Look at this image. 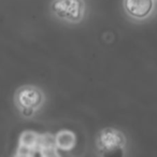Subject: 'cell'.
Segmentation results:
<instances>
[{
	"mask_svg": "<svg viewBox=\"0 0 157 157\" xmlns=\"http://www.w3.org/2000/svg\"><path fill=\"white\" fill-rule=\"evenodd\" d=\"M126 12L135 18H145L151 14L154 7L153 0H125L124 2Z\"/></svg>",
	"mask_w": 157,
	"mask_h": 157,
	"instance_id": "277c9868",
	"label": "cell"
},
{
	"mask_svg": "<svg viewBox=\"0 0 157 157\" xmlns=\"http://www.w3.org/2000/svg\"><path fill=\"white\" fill-rule=\"evenodd\" d=\"M75 136L70 130H60L55 136V146L57 150L70 151L75 145Z\"/></svg>",
	"mask_w": 157,
	"mask_h": 157,
	"instance_id": "8992f818",
	"label": "cell"
},
{
	"mask_svg": "<svg viewBox=\"0 0 157 157\" xmlns=\"http://www.w3.org/2000/svg\"><path fill=\"white\" fill-rule=\"evenodd\" d=\"M15 101L21 114L25 117H30L42 105L43 94L35 86H24L17 90Z\"/></svg>",
	"mask_w": 157,
	"mask_h": 157,
	"instance_id": "6da1fadb",
	"label": "cell"
},
{
	"mask_svg": "<svg viewBox=\"0 0 157 157\" xmlns=\"http://www.w3.org/2000/svg\"><path fill=\"white\" fill-rule=\"evenodd\" d=\"M39 140L40 135L33 130H25L20 136L18 145L26 147L33 152V155H40L39 153Z\"/></svg>",
	"mask_w": 157,
	"mask_h": 157,
	"instance_id": "5b68a950",
	"label": "cell"
},
{
	"mask_svg": "<svg viewBox=\"0 0 157 157\" xmlns=\"http://www.w3.org/2000/svg\"><path fill=\"white\" fill-rule=\"evenodd\" d=\"M125 144V137L121 131L115 129H105L99 133L98 146L101 151L115 152L122 150Z\"/></svg>",
	"mask_w": 157,
	"mask_h": 157,
	"instance_id": "3957f363",
	"label": "cell"
},
{
	"mask_svg": "<svg viewBox=\"0 0 157 157\" xmlns=\"http://www.w3.org/2000/svg\"><path fill=\"white\" fill-rule=\"evenodd\" d=\"M84 9L83 0H54L52 2V11L55 15L71 23L82 20Z\"/></svg>",
	"mask_w": 157,
	"mask_h": 157,
	"instance_id": "7a4b0ae2",
	"label": "cell"
}]
</instances>
